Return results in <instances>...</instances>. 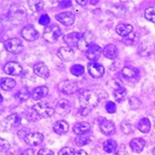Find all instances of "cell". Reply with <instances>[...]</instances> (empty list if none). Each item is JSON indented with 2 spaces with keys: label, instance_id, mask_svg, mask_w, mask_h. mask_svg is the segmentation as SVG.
Listing matches in <instances>:
<instances>
[{
  "label": "cell",
  "instance_id": "6da1fadb",
  "mask_svg": "<svg viewBox=\"0 0 155 155\" xmlns=\"http://www.w3.org/2000/svg\"><path fill=\"white\" fill-rule=\"evenodd\" d=\"M79 101H80V108L91 111L98 106L99 96L94 91H85L80 95Z\"/></svg>",
  "mask_w": 155,
  "mask_h": 155
},
{
  "label": "cell",
  "instance_id": "7a4b0ae2",
  "mask_svg": "<svg viewBox=\"0 0 155 155\" xmlns=\"http://www.w3.org/2000/svg\"><path fill=\"white\" fill-rule=\"evenodd\" d=\"M27 16L26 8L22 5L13 4L10 7L8 12V17L10 23L13 25H20L25 21Z\"/></svg>",
  "mask_w": 155,
  "mask_h": 155
},
{
  "label": "cell",
  "instance_id": "3957f363",
  "mask_svg": "<svg viewBox=\"0 0 155 155\" xmlns=\"http://www.w3.org/2000/svg\"><path fill=\"white\" fill-rule=\"evenodd\" d=\"M32 109L35 111L37 114L41 118H50L55 112V109L51 107L45 101L37 103L33 106Z\"/></svg>",
  "mask_w": 155,
  "mask_h": 155
},
{
  "label": "cell",
  "instance_id": "277c9868",
  "mask_svg": "<svg viewBox=\"0 0 155 155\" xmlns=\"http://www.w3.org/2000/svg\"><path fill=\"white\" fill-rule=\"evenodd\" d=\"M61 34H62V32H61L60 27L53 24L45 27L43 32V37L48 42L55 43L57 42Z\"/></svg>",
  "mask_w": 155,
  "mask_h": 155
},
{
  "label": "cell",
  "instance_id": "5b68a950",
  "mask_svg": "<svg viewBox=\"0 0 155 155\" xmlns=\"http://www.w3.org/2000/svg\"><path fill=\"white\" fill-rule=\"evenodd\" d=\"M21 123V117L18 114L9 115L2 122L1 127L5 132H10L12 129L18 127Z\"/></svg>",
  "mask_w": 155,
  "mask_h": 155
},
{
  "label": "cell",
  "instance_id": "8992f818",
  "mask_svg": "<svg viewBox=\"0 0 155 155\" xmlns=\"http://www.w3.org/2000/svg\"><path fill=\"white\" fill-rule=\"evenodd\" d=\"M4 48L9 53L18 54L22 51L24 47L21 39L17 38H12L5 41L4 42Z\"/></svg>",
  "mask_w": 155,
  "mask_h": 155
},
{
  "label": "cell",
  "instance_id": "52a82bcc",
  "mask_svg": "<svg viewBox=\"0 0 155 155\" xmlns=\"http://www.w3.org/2000/svg\"><path fill=\"white\" fill-rule=\"evenodd\" d=\"M59 91L64 95H72L79 90L78 83L71 80H64L58 85Z\"/></svg>",
  "mask_w": 155,
  "mask_h": 155
},
{
  "label": "cell",
  "instance_id": "ba28073f",
  "mask_svg": "<svg viewBox=\"0 0 155 155\" xmlns=\"http://www.w3.org/2000/svg\"><path fill=\"white\" fill-rule=\"evenodd\" d=\"M99 128L103 134L106 136H111L115 133L116 127L112 121L108 120L104 117H101L99 120Z\"/></svg>",
  "mask_w": 155,
  "mask_h": 155
},
{
  "label": "cell",
  "instance_id": "9c48e42d",
  "mask_svg": "<svg viewBox=\"0 0 155 155\" xmlns=\"http://www.w3.org/2000/svg\"><path fill=\"white\" fill-rule=\"evenodd\" d=\"M94 37L93 34L89 31L82 33V37L80 38L78 44H77V48L81 51H87L89 47L93 44Z\"/></svg>",
  "mask_w": 155,
  "mask_h": 155
},
{
  "label": "cell",
  "instance_id": "30bf717a",
  "mask_svg": "<svg viewBox=\"0 0 155 155\" xmlns=\"http://www.w3.org/2000/svg\"><path fill=\"white\" fill-rule=\"evenodd\" d=\"M88 73L92 77L95 79L101 78L105 73V68L101 64L96 62H91L87 65Z\"/></svg>",
  "mask_w": 155,
  "mask_h": 155
},
{
  "label": "cell",
  "instance_id": "8fae6325",
  "mask_svg": "<svg viewBox=\"0 0 155 155\" xmlns=\"http://www.w3.org/2000/svg\"><path fill=\"white\" fill-rule=\"evenodd\" d=\"M57 55L64 62H70L74 59L75 53L69 47H61L57 51Z\"/></svg>",
  "mask_w": 155,
  "mask_h": 155
},
{
  "label": "cell",
  "instance_id": "7c38bea8",
  "mask_svg": "<svg viewBox=\"0 0 155 155\" xmlns=\"http://www.w3.org/2000/svg\"><path fill=\"white\" fill-rule=\"evenodd\" d=\"M122 77L128 82H135L139 77V71L136 68L131 66H125L122 69Z\"/></svg>",
  "mask_w": 155,
  "mask_h": 155
},
{
  "label": "cell",
  "instance_id": "4fadbf2b",
  "mask_svg": "<svg viewBox=\"0 0 155 155\" xmlns=\"http://www.w3.org/2000/svg\"><path fill=\"white\" fill-rule=\"evenodd\" d=\"M21 36L26 41L32 42L39 38V33L33 26L29 25L23 28L21 31Z\"/></svg>",
  "mask_w": 155,
  "mask_h": 155
},
{
  "label": "cell",
  "instance_id": "5bb4252c",
  "mask_svg": "<svg viewBox=\"0 0 155 155\" xmlns=\"http://www.w3.org/2000/svg\"><path fill=\"white\" fill-rule=\"evenodd\" d=\"M103 52V50L101 49L100 46H98V45L92 44L91 46L89 47V48L86 51L85 55L87 57L88 60L91 61H98L99 58H100L101 55Z\"/></svg>",
  "mask_w": 155,
  "mask_h": 155
},
{
  "label": "cell",
  "instance_id": "9a60e30c",
  "mask_svg": "<svg viewBox=\"0 0 155 155\" xmlns=\"http://www.w3.org/2000/svg\"><path fill=\"white\" fill-rule=\"evenodd\" d=\"M55 112L61 117L67 116L71 112V105L66 99H61L56 104L55 108Z\"/></svg>",
  "mask_w": 155,
  "mask_h": 155
},
{
  "label": "cell",
  "instance_id": "2e32d148",
  "mask_svg": "<svg viewBox=\"0 0 155 155\" xmlns=\"http://www.w3.org/2000/svg\"><path fill=\"white\" fill-rule=\"evenodd\" d=\"M55 19L61 24L66 26H69L74 24L75 21V16L71 12H64L55 15Z\"/></svg>",
  "mask_w": 155,
  "mask_h": 155
},
{
  "label": "cell",
  "instance_id": "e0dca14e",
  "mask_svg": "<svg viewBox=\"0 0 155 155\" xmlns=\"http://www.w3.org/2000/svg\"><path fill=\"white\" fill-rule=\"evenodd\" d=\"M25 143L29 146H36L39 145L44 140V136L40 133H31L28 134L25 137L24 139Z\"/></svg>",
  "mask_w": 155,
  "mask_h": 155
},
{
  "label": "cell",
  "instance_id": "ac0fdd59",
  "mask_svg": "<svg viewBox=\"0 0 155 155\" xmlns=\"http://www.w3.org/2000/svg\"><path fill=\"white\" fill-rule=\"evenodd\" d=\"M4 71L8 75L18 76L22 73L23 68L18 63L9 62L5 65Z\"/></svg>",
  "mask_w": 155,
  "mask_h": 155
},
{
  "label": "cell",
  "instance_id": "d6986e66",
  "mask_svg": "<svg viewBox=\"0 0 155 155\" xmlns=\"http://www.w3.org/2000/svg\"><path fill=\"white\" fill-rule=\"evenodd\" d=\"M34 72L41 78L47 80L50 77V71L48 66L43 62H38L34 66Z\"/></svg>",
  "mask_w": 155,
  "mask_h": 155
},
{
  "label": "cell",
  "instance_id": "ffe728a7",
  "mask_svg": "<svg viewBox=\"0 0 155 155\" xmlns=\"http://www.w3.org/2000/svg\"><path fill=\"white\" fill-rule=\"evenodd\" d=\"M82 34L79 32H71V33L66 34L64 37V42L67 45L68 47L72 48V47H77L79 41L82 37Z\"/></svg>",
  "mask_w": 155,
  "mask_h": 155
},
{
  "label": "cell",
  "instance_id": "44dd1931",
  "mask_svg": "<svg viewBox=\"0 0 155 155\" xmlns=\"http://www.w3.org/2000/svg\"><path fill=\"white\" fill-rule=\"evenodd\" d=\"M103 54L106 58L109 59L117 58L119 55V50L117 47L113 44H109L106 45L103 49Z\"/></svg>",
  "mask_w": 155,
  "mask_h": 155
},
{
  "label": "cell",
  "instance_id": "7402d4cb",
  "mask_svg": "<svg viewBox=\"0 0 155 155\" xmlns=\"http://www.w3.org/2000/svg\"><path fill=\"white\" fill-rule=\"evenodd\" d=\"M146 146L145 140L141 138H136L133 139L130 143V147L135 153H140Z\"/></svg>",
  "mask_w": 155,
  "mask_h": 155
},
{
  "label": "cell",
  "instance_id": "603a6c76",
  "mask_svg": "<svg viewBox=\"0 0 155 155\" xmlns=\"http://www.w3.org/2000/svg\"><path fill=\"white\" fill-rule=\"evenodd\" d=\"M91 130V125L87 122H82L76 124L73 127V131L78 136H82Z\"/></svg>",
  "mask_w": 155,
  "mask_h": 155
},
{
  "label": "cell",
  "instance_id": "cb8c5ba5",
  "mask_svg": "<svg viewBox=\"0 0 155 155\" xmlns=\"http://www.w3.org/2000/svg\"><path fill=\"white\" fill-rule=\"evenodd\" d=\"M115 30H116V32L117 33L118 35H120V37H126L132 33L133 27L130 24L120 23V24H118Z\"/></svg>",
  "mask_w": 155,
  "mask_h": 155
},
{
  "label": "cell",
  "instance_id": "d4e9b609",
  "mask_svg": "<svg viewBox=\"0 0 155 155\" xmlns=\"http://www.w3.org/2000/svg\"><path fill=\"white\" fill-rule=\"evenodd\" d=\"M53 128L54 132H55L58 135H64L66 134L68 132L69 126L68 124L66 121L61 120V121L56 122L53 125Z\"/></svg>",
  "mask_w": 155,
  "mask_h": 155
},
{
  "label": "cell",
  "instance_id": "484cf974",
  "mask_svg": "<svg viewBox=\"0 0 155 155\" xmlns=\"http://www.w3.org/2000/svg\"><path fill=\"white\" fill-rule=\"evenodd\" d=\"M48 88L45 86H41V87H38L34 90L33 93H32V98L34 100L39 101L45 97L47 96L48 94Z\"/></svg>",
  "mask_w": 155,
  "mask_h": 155
},
{
  "label": "cell",
  "instance_id": "4316f807",
  "mask_svg": "<svg viewBox=\"0 0 155 155\" xmlns=\"http://www.w3.org/2000/svg\"><path fill=\"white\" fill-rule=\"evenodd\" d=\"M16 85V82L11 78H2L0 82L1 89L4 91H10Z\"/></svg>",
  "mask_w": 155,
  "mask_h": 155
},
{
  "label": "cell",
  "instance_id": "83f0119b",
  "mask_svg": "<svg viewBox=\"0 0 155 155\" xmlns=\"http://www.w3.org/2000/svg\"><path fill=\"white\" fill-rule=\"evenodd\" d=\"M137 127L141 133H147L151 130V122L149 120L147 117L140 119L139 122H138Z\"/></svg>",
  "mask_w": 155,
  "mask_h": 155
},
{
  "label": "cell",
  "instance_id": "f1b7e54d",
  "mask_svg": "<svg viewBox=\"0 0 155 155\" xmlns=\"http://www.w3.org/2000/svg\"><path fill=\"white\" fill-rule=\"evenodd\" d=\"M127 91L125 88L124 87H120L118 89H116L114 92V98L115 101L117 103H122L125 101L127 97Z\"/></svg>",
  "mask_w": 155,
  "mask_h": 155
},
{
  "label": "cell",
  "instance_id": "f546056e",
  "mask_svg": "<svg viewBox=\"0 0 155 155\" xmlns=\"http://www.w3.org/2000/svg\"><path fill=\"white\" fill-rule=\"evenodd\" d=\"M117 149V143L113 139H108L104 143V150L107 153L115 152Z\"/></svg>",
  "mask_w": 155,
  "mask_h": 155
},
{
  "label": "cell",
  "instance_id": "4dcf8cb0",
  "mask_svg": "<svg viewBox=\"0 0 155 155\" xmlns=\"http://www.w3.org/2000/svg\"><path fill=\"white\" fill-rule=\"evenodd\" d=\"M29 97L30 93L26 88H22V89L19 90L15 95V98L21 102L26 101H27L29 98Z\"/></svg>",
  "mask_w": 155,
  "mask_h": 155
},
{
  "label": "cell",
  "instance_id": "1f68e13d",
  "mask_svg": "<svg viewBox=\"0 0 155 155\" xmlns=\"http://www.w3.org/2000/svg\"><path fill=\"white\" fill-rule=\"evenodd\" d=\"M28 7H29L30 10L33 12H39L41 11L44 8V2L43 1H28Z\"/></svg>",
  "mask_w": 155,
  "mask_h": 155
},
{
  "label": "cell",
  "instance_id": "d6a6232c",
  "mask_svg": "<svg viewBox=\"0 0 155 155\" xmlns=\"http://www.w3.org/2000/svg\"><path fill=\"white\" fill-rule=\"evenodd\" d=\"M70 71L72 74L76 76V77H80L84 73V68L82 65L76 64L71 66Z\"/></svg>",
  "mask_w": 155,
  "mask_h": 155
},
{
  "label": "cell",
  "instance_id": "836d02e7",
  "mask_svg": "<svg viewBox=\"0 0 155 155\" xmlns=\"http://www.w3.org/2000/svg\"><path fill=\"white\" fill-rule=\"evenodd\" d=\"M145 18L149 21L155 23V7H149L144 12Z\"/></svg>",
  "mask_w": 155,
  "mask_h": 155
},
{
  "label": "cell",
  "instance_id": "e575fe53",
  "mask_svg": "<svg viewBox=\"0 0 155 155\" xmlns=\"http://www.w3.org/2000/svg\"><path fill=\"white\" fill-rule=\"evenodd\" d=\"M139 37L136 33H131L130 35L126 37L125 42L127 45H136L138 43Z\"/></svg>",
  "mask_w": 155,
  "mask_h": 155
},
{
  "label": "cell",
  "instance_id": "d590c367",
  "mask_svg": "<svg viewBox=\"0 0 155 155\" xmlns=\"http://www.w3.org/2000/svg\"><path fill=\"white\" fill-rule=\"evenodd\" d=\"M91 141L92 140L91 139V138L84 136L77 137L75 139L76 145L78 146V147H84V146L91 143Z\"/></svg>",
  "mask_w": 155,
  "mask_h": 155
},
{
  "label": "cell",
  "instance_id": "8d00e7d4",
  "mask_svg": "<svg viewBox=\"0 0 155 155\" xmlns=\"http://www.w3.org/2000/svg\"><path fill=\"white\" fill-rule=\"evenodd\" d=\"M129 105L130 106L131 109H138L141 106V101L139 98H136V97H132L129 101Z\"/></svg>",
  "mask_w": 155,
  "mask_h": 155
},
{
  "label": "cell",
  "instance_id": "74e56055",
  "mask_svg": "<svg viewBox=\"0 0 155 155\" xmlns=\"http://www.w3.org/2000/svg\"><path fill=\"white\" fill-rule=\"evenodd\" d=\"M120 127H121V130L122 131V133H125V134H130L131 133L133 132V125L127 122H122Z\"/></svg>",
  "mask_w": 155,
  "mask_h": 155
},
{
  "label": "cell",
  "instance_id": "f35d334b",
  "mask_svg": "<svg viewBox=\"0 0 155 155\" xmlns=\"http://www.w3.org/2000/svg\"><path fill=\"white\" fill-rule=\"evenodd\" d=\"M75 153V150L73 148L64 147L58 151V155H74Z\"/></svg>",
  "mask_w": 155,
  "mask_h": 155
},
{
  "label": "cell",
  "instance_id": "ab89813d",
  "mask_svg": "<svg viewBox=\"0 0 155 155\" xmlns=\"http://www.w3.org/2000/svg\"><path fill=\"white\" fill-rule=\"evenodd\" d=\"M105 109L108 113L114 114V112H116V110H117L116 104H115L114 103H113L112 101L107 102L106 104Z\"/></svg>",
  "mask_w": 155,
  "mask_h": 155
},
{
  "label": "cell",
  "instance_id": "60d3db41",
  "mask_svg": "<svg viewBox=\"0 0 155 155\" xmlns=\"http://www.w3.org/2000/svg\"><path fill=\"white\" fill-rule=\"evenodd\" d=\"M0 147H1L2 152H7L10 149V146L8 140L3 139L2 138H0Z\"/></svg>",
  "mask_w": 155,
  "mask_h": 155
},
{
  "label": "cell",
  "instance_id": "b9f144b4",
  "mask_svg": "<svg viewBox=\"0 0 155 155\" xmlns=\"http://www.w3.org/2000/svg\"><path fill=\"white\" fill-rule=\"evenodd\" d=\"M50 17L47 14H44V15H41V17L39 18V23H40L42 26H47L48 23H50Z\"/></svg>",
  "mask_w": 155,
  "mask_h": 155
},
{
  "label": "cell",
  "instance_id": "7bdbcfd3",
  "mask_svg": "<svg viewBox=\"0 0 155 155\" xmlns=\"http://www.w3.org/2000/svg\"><path fill=\"white\" fill-rule=\"evenodd\" d=\"M116 155H125L127 154V151H126V147L124 144H122L117 149L116 151H115Z\"/></svg>",
  "mask_w": 155,
  "mask_h": 155
},
{
  "label": "cell",
  "instance_id": "ee69618b",
  "mask_svg": "<svg viewBox=\"0 0 155 155\" xmlns=\"http://www.w3.org/2000/svg\"><path fill=\"white\" fill-rule=\"evenodd\" d=\"M37 155H54V152L52 150L47 148H43L38 151Z\"/></svg>",
  "mask_w": 155,
  "mask_h": 155
},
{
  "label": "cell",
  "instance_id": "f6af8a7d",
  "mask_svg": "<svg viewBox=\"0 0 155 155\" xmlns=\"http://www.w3.org/2000/svg\"><path fill=\"white\" fill-rule=\"evenodd\" d=\"M18 155H34V151L32 149H27Z\"/></svg>",
  "mask_w": 155,
  "mask_h": 155
},
{
  "label": "cell",
  "instance_id": "bcb514c9",
  "mask_svg": "<svg viewBox=\"0 0 155 155\" xmlns=\"http://www.w3.org/2000/svg\"><path fill=\"white\" fill-rule=\"evenodd\" d=\"M61 6L63 8H66L68 7L71 6V1H62L61 2Z\"/></svg>",
  "mask_w": 155,
  "mask_h": 155
},
{
  "label": "cell",
  "instance_id": "7dc6e473",
  "mask_svg": "<svg viewBox=\"0 0 155 155\" xmlns=\"http://www.w3.org/2000/svg\"><path fill=\"white\" fill-rule=\"evenodd\" d=\"M74 155H88L86 151H84V150H80L77 152H76Z\"/></svg>",
  "mask_w": 155,
  "mask_h": 155
},
{
  "label": "cell",
  "instance_id": "c3c4849f",
  "mask_svg": "<svg viewBox=\"0 0 155 155\" xmlns=\"http://www.w3.org/2000/svg\"><path fill=\"white\" fill-rule=\"evenodd\" d=\"M77 3H78L80 5H85L87 3V1H76Z\"/></svg>",
  "mask_w": 155,
  "mask_h": 155
},
{
  "label": "cell",
  "instance_id": "681fc988",
  "mask_svg": "<svg viewBox=\"0 0 155 155\" xmlns=\"http://www.w3.org/2000/svg\"><path fill=\"white\" fill-rule=\"evenodd\" d=\"M152 154L153 155H155V148L154 149H153V151H152Z\"/></svg>",
  "mask_w": 155,
  "mask_h": 155
},
{
  "label": "cell",
  "instance_id": "f907efd6",
  "mask_svg": "<svg viewBox=\"0 0 155 155\" xmlns=\"http://www.w3.org/2000/svg\"><path fill=\"white\" fill-rule=\"evenodd\" d=\"M154 106H155V102H154Z\"/></svg>",
  "mask_w": 155,
  "mask_h": 155
}]
</instances>
